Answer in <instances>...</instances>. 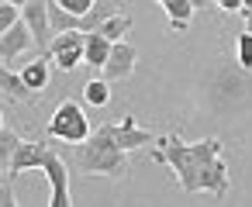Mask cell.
Wrapping results in <instances>:
<instances>
[{"label": "cell", "instance_id": "1", "mask_svg": "<svg viewBox=\"0 0 252 207\" xmlns=\"http://www.w3.org/2000/svg\"><path fill=\"white\" fill-rule=\"evenodd\" d=\"M224 145L221 138H204V142H183L176 131L159 138V148L152 152V159L159 166H169L180 179V186L187 193H214V197H228L231 179H228V166L221 159Z\"/></svg>", "mask_w": 252, "mask_h": 207}, {"label": "cell", "instance_id": "2", "mask_svg": "<svg viewBox=\"0 0 252 207\" xmlns=\"http://www.w3.org/2000/svg\"><path fill=\"white\" fill-rule=\"evenodd\" d=\"M73 162L83 176H125L128 173V152L125 148H114L104 131H90L83 142H76V152H73Z\"/></svg>", "mask_w": 252, "mask_h": 207}, {"label": "cell", "instance_id": "3", "mask_svg": "<svg viewBox=\"0 0 252 207\" xmlns=\"http://www.w3.org/2000/svg\"><path fill=\"white\" fill-rule=\"evenodd\" d=\"M49 135L59 138V142H69V145L83 142V138L90 135V124H87L83 107H80L76 100H63V104L56 107L52 121H49Z\"/></svg>", "mask_w": 252, "mask_h": 207}, {"label": "cell", "instance_id": "4", "mask_svg": "<svg viewBox=\"0 0 252 207\" xmlns=\"http://www.w3.org/2000/svg\"><path fill=\"white\" fill-rule=\"evenodd\" d=\"M100 131H104V138H107L114 148H125V152L142 148V145H149V142H152V131H149V128H142L131 114H125L118 124H104Z\"/></svg>", "mask_w": 252, "mask_h": 207}, {"label": "cell", "instance_id": "5", "mask_svg": "<svg viewBox=\"0 0 252 207\" xmlns=\"http://www.w3.org/2000/svg\"><path fill=\"white\" fill-rule=\"evenodd\" d=\"M21 18L35 38V49L42 56H49V45H52V28H49V0H25L21 7Z\"/></svg>", "mask_w": 252, "mask_h": 207}, {"label": "cell", "instance_id": "6", "mask_svg": "<svg viewBox=\"0 0 252 207\" xmlns=\"http://www.w3.org/2000/svg\"><path fill=\"white\" fill-rule=\"evenodd\" d=\"M49 56L56 59L59 69H76L83 62V31H59L52 35V45H49Z\"/></svg>", "mask_w": 252, "mask_h": 207}, {"label": "cell", "instance_id": "7", "mask_svg": "<svg viewBox=\"0 0 252 207\" xmlns=\"http://www.w3.org/2000/svg\"><path fill=\"white\" fill-rule=\"evenodd\" d=\"M38 169H45V176H49V183H52V200H49V207H69V204H73V200H69V169H66V162L56 155V148L45 152V159H42Z\"/></svg>", "mask_w": 252, "mask_h": 207}, {"label": "cell", "instance_id": "8", "mask_svg": "<svg viewBox=\"0 0 252 207\" xmlns=\"http://www.w3.org/2000/svg\"><path fill=\"white\" fill-rule=\"evenodd\" d=\"M135 66H138V49L121 38V42L111 45V56H107V62L100 69H104V80L107 83H118V80H128L135 73Z\"/></svg>", "mask_w": 252, "mask_h": 207}, {"label": "cell", "instance_id": "9", "mask_svg": "<svg viewBox=\"0 0 252 207\" xmlns=\"http://www.w3.org/2000/svg\"><path fill=\"white\" fill-rule=\"evenodd\" d=\"M28 45H35V38H32V31H28L25 18H18L4 35H0V62H4V66L18 62V59L28 52Z\"/></svg>", "mask_w": 252, "mask_h": 207}, {"label": "cell", "instance_id": "10", "mask_svg": "<svg viewBox=\"0 0 252 207\" xmlns=\"http://www.w3.org/2000/svg\"><path fill=\"white\" fill-rule=\"evenodd\" d=\"M0 90H4L11 100H18V104H25V100H38V93L28 90V83L21 80V73H14V69L4 66V62H0Z\"/></svg>", "mask_w": 252, "mask_h": 207}, {"label": "cell", "instance_id": "11", "mask_svg": "<svg viewBox=\"0 0 252 207\" xmlns=\"http://www.w3.org/2000/svg\"><path fill=\"white\" fill-rule=\"evenodd\" d=\"M111 38H104L100 31H87L83 35V62L87 66H104L107 56H111Z\"/></svg>", "mask_w": 252, "mask_h": 207}, {"label": "cell", "instance_id": "12", "mask_svg": "<svg viewBox=\"0 0 252 207\" xmlns=\"http://www.w3.org/2000/svg\"><path fill=\"white\" fill-rule=\"evenodd\" d=\"M49 76H52V69H49V56H38V59H32V62L21 69V80L28 83L32 93H42V90L49 87Z\"/></svg>", "mask_w": 252, "mask_h": 207}, {"label": "cell", "instance_id": "13", "mask_svg": "<svg viewBox=\"0 0 252 207\" xmlns=\"http://www.w3.org/2000/svg\"><path fill=\"white\" fill-rule=\"evenodd\" d=\"M159 4L166 7L169 28H173L176 35H183L187 25H190V18H193V4H190V0H159Z\"/></svg>", "mask_w": 252, "mask_h": 207}, {"label": "cell", "instance_id": "14", "mask_svg": "<svg viewBox=\"0 0 252 207\" xmlns=\"http://www.w3.org/2000/svg\"><path fill=\"white\" fill-rule=\"evenodd\" d=\"M128 28H131V18H128V14H111V18H104L94 31H100V35L111 38V42H121V38L128 35Z\"/></svg>", "mask_w": 252, "mask_h": 207}, {"label": "cell", "instance_id": "15", "mask_svg": "<svg viewBox=\"0 0 252 207\" xmlns=\"http://www.w3.org/2000/svg\"><path fill=\"white\" fill-rule=\"evenodd\" d=\"M83 97H87V104L104 107V104L111 100V83H107V80H90V83L83 87Z\"/></svg>", "mask_w": 252, "mask_h": 207}, {"label": "cell", "instance_id": "16", "mask_svg": "<svg viewBox=\"0 0 252 207\" xmlns=\"http://www.w3.org/2000/svg\"><path fill=\"white\" fill-rule=\"evenodd\" d=\"M18 142H21V135H18V131L0 128V169H4V173H7V166H11V155H14Z\"/></svg>", "mask_w": 252, "mask_h": 207}, {"label": "cell", "instance_id": "17", "mask_svg": "<svg viewBox=\"0 0 252 207\" xmlns=\"http://www.w3.org/2000/svg\"><path fill=\"white\" fill-rule=\"evenodd\" d=\"M235 52H238V66H242V69H252V31L238 35V45H235Z\"/></svg>", "mask_w": 252, "mask_h": 207}, {"label": "cell", "instance_id": "18", "mask_svg": "<svg viewBox=\"0 0 252 207\" xmlns=\"http://www.w3.org/2000/svg\"><path fill=\"white\" fill-rule=\"evenodd\" d=\"M18 18H21V7H14V4H7V0H4V4H0V35H4Z\"/></svg>", "mask_w": 252, "mask_h": 207}, {"label": "cell", "instance_id": "19", "mask_svg": "<svg viewBox=\"0 0 252 207\" xmlns=\"http://www.w3.org/2000/svg\"><path fill=\"white\" fill-rule=\"evenodd\" d=\"M18 197H14V179L11 176H0V207H14Z\"/></svg>", "mask_w": 252, "mask_h": 207}, {"label": "cell", "instance_id": "20", "mask_svg": "<svg viewBox=\"0 0 252 207\" xmlns=\"http://www.w3.org/2000/svg\"><path fill=\"white\" fill-rule=\"evenodd\" d=\"M52 4H59L63 11H69V14H87L97 0H52Z\"/></svg>", "mask_w": 252, "mask_h": 207}, {"label": "cell", "instance_id": "21", "mask_svg": "<svg viewBox=\"0 0 252 207\" xmlns=\"http://www.w3.org/2000/svg\"><path fill=\"white\" fill-rule=\"evenodd\" d=\"M242 21H245V31H252V0H242Z\"/></svg>", "mask_w": 252, "mask_h": 207}, {"label": "cell", "instance_id": "22", "mask_svg": "<svg viewBox=\"0 0 252 207\" xmlns=\"http://www.w3.org/2000/svg\"><path fill=\"white\" fill-rule=\"evenodd\" d=\"M214 7H221V11H242V0H214Z\"/></svg>", "mask_w": 252, "mask_h": 207}, {"label": "cell", "instance_id": "23", "mask_svg": "<svg viewBox=\"0 0 252 207\" xmlns=\"http://www.w3.org/2000/svg\"><path fill=\"white\" fill-rule=\"evenodd\" d=\"M7 4H14V7H25V0H7Z\"/></svg>", "mask_w": 252, "mask_h": 207}, {"label": "cell", "instance_id": "24", "mask_svg": "<svg viewBox=\"0 0 252 207\" xmlns=\"http://www.w3.org/2000/svg\"><path fill=\"white\" fill-rule=\"evenodd\" d=\"M190 4H193V11H197V7H204V0H190Z\"/></svg>", "mask_w": 252, "mask_h": 207}, {"label": "cell", "instance_id": "25", "mask_svg": "<svg viewBox=\"0 0 252 207\" xmlns=\"http://www.w3.org/2000/svg\"><path fill=\"white\" fill-rule=\"evenodd\" d=\"M0 128H4V114H0Z\"/></svg>", "mask_w": 252, "mask_h": 207}, {"label": "cell", "instance_id": "26", "mask_svg": "<svg viewBox=\"0 0 252 207\" xmlns=\"http://www.w3.org/2000/svg\"><path fill=\"white\" fill-rule=\"evenodd\" d=\"M0 176H7V173H4V169H0Z\"/></svg>", "mask_w": 252, "mask_h": 207}]
</instances>
